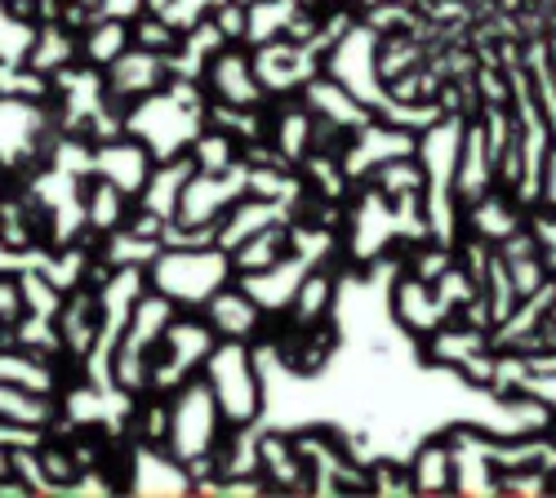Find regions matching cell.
Masks as SVG:
<instances>
[{
  "mask_svg": "<svg viewBox=\"0 0 556 498\" xmlns=\"http://www.w3.org/2000/svg\"><path fill=\"white\" fill-rule=\"evenodd\" d=\"M214 374H218V383H231V387H218L223 410H227L231 419H245V414H254L258 396H254V374H250V366H245L241 347H223V352H218V366H214Z\"/></svg>",
  "mask_w": 556,
  "mask_h": 498,
  "instance_id": "cell-1",
  "label": "cell"
},
{
  "mask_svg": "<svg viewBox=\"0 0 556 498\" xmlns=\"http://www.w3.org/2000/svg\"><path fill=\"white\" fill-rule=\"evenodd\" d=\"M214 325L227 330V334L254 330V303H245L241 294H218V303H214Z\"/></svg>",
  "mask_w": 556,
  "mask_h": 498,
  "instance_id": "cell-2",
  "label": "cell"
}]
</instances>
